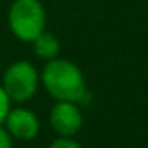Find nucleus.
<instances>
[{"label": "nucleus", "instance_id": "1", "mask_svg": "<svg viewBox=\"0 0 148 148\" xmlns=\"http://www.w3.org/2000/svg\"><path fill=\"white\" fill-rule=\"evenodd\" d=\"M42 82L49 94L58 101L82 103L87 98V87L82 71L68 59H51L44 68Z\"/></svg>", "mask_w": 148, "mask_h": 148}, {"label": "nucleus", "instance_id": "2", "mask_svg": "<svg viewBox=\"0 0 148 148\" xmlns=\"http://www.w3.org/2000/svg\"><path fill=\"white\" fill-rule=\"evenodd\" d=\"M12 33L25 42H33L45 28V9L40 0H16L9 11Z\"/></svg>", "mask_w": 148, "mask_h": 148}, {"label": "nucleus", "instance_id": "3", "mask_svg": "<svg viewBox=\"0 0 148 148\" xmlns=\"http://www.w3.org/2000/svg\"><path fill=\"white\" fill-rule=\"evenodd\" d=\"M38 80V73L33 64L28 61H16L4 73L2 87L11 101L25 103L37 92Z\"/></svg>", "mask_w": 148, "mask_h": 148}, {"label": "nucleus", "instance_id": "4", "mask_svg": "<svg viewBox=\"0 0 148 148\" xmlns=\"http://www.w3.org/2000/svg\"><path fill=\"white\" fill-rule=\"evenodd\" d=\"M82 113L77 103L58 101L51 110V125L61 138H70L82 127Z\"/></svg>", "mask_w": 148, "mask_h": 148}, {"label": "nucleus", "instance_id": "5", "mask_svg": "<svg viewBox=\"0 0 148 148\" xmlns=\"http://www.w3.org/2000/svg\"><path fill=\"white\" fill-rule=\"evenodd\" d=\"M7 132L18 139H33L38 134L40 122L32 110L26 108H14L9 110L5 117Z\"/></svg>", "mask_w": 148, "mask_h": 148}, {"label": "nucleus", "instance_id": "6", "mask_svg": "<svg viewBox=\"0 0 148 148\" xmlns=\"http://www.w3.org/2000/svg\"><path fill=\"white\" fill-rule=\"evenodd\" d=\"M33 51H35V54L38 58L51 61V59H54L59 54V42H58V38L52 33L42 32L33 40Z\"/></svg>", "mask_w": 148, "mask_h": 148}, {"label": "nucleus", "instance_id": "7", "mask_svg": "<svg viewBox=\"0 0 148 148\" xmlns=\"http://www.w3.org/2000/svg\"><path fill=\"white\" fill-rule=\"evenodd\" d=\"M11 110V99L7 96V92L4 91V87L0 86V124L5 122V117Z\"/></svg>", "mask_w": 148, "mask_h": 148}, {"label": "nucleus", "instance_id": "8", "mask_svg": "<svg viewBox=\"0 0 148 148\" xmlns=\"http://www.w3.org/2000/svg\"><path fill=\"white\" fill-rule=\"evenodd\" d=\"M49 148H82L77 141H71L70 138H59L56 139Z\"/></svg>", "mask_w": 148, "mask_h": 148}, {"label": "nucleus", "instance_id": "9", "mask_svg": "<svg viewBox=\"0 0 148 148\" xmlns=\"http://www.w3.org/2000/svg\"><path fill=\"white\" fill-rule=\"evenodd\" d=\"M0 148H12V136L0 125Z\"/></svg>", "mask_w": 148, "mask_h": 148}]
</instances>
